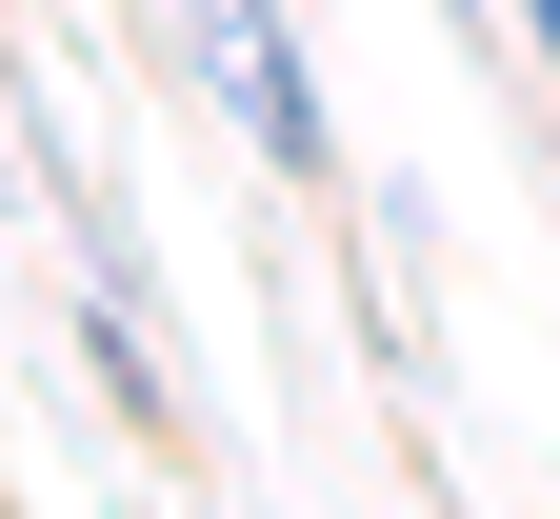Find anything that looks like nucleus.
I'll list each match as a JSON object with an SVG mask.
<instances>
[{
	"instance_id": "1",
	"label": "nucleus",
	"mask_w": 560,
	"mask_h": 519,
	"mask_svg": "<svg viewBox=\"0 0 560 519\" xmlns=\"http://www.w3.org/2000/svg\"><path fill=\"white\" fill-rule=\"evenodd\" d=\"M180 40H200V101H221L241 140H260V180H340V101H320V60H301V21L280 0H180Z\"/></svg>"
},
{
	"instance_id": "2",
	"label": "nucleus",
	"mask_w": 560,
	"mask_h": 519,
	"mask_svg": "<svg viewBox=\"0 0 560 519\" xmlns=\"http://www.w3.org/2000/svg\"><path fill=\"white\" fill-rule=\"evenodd\" d=\"M501 21H521V60H540V101H560V0H501Z\"/></svg>"
},
{
	"instance_id": "3",
	"label": "nucleus",
	"mask_w": 560,
	"mask_h": 519,
	"mask_svg": "<svg viewBox=\"0 0 560 519\" xmlns=\"http://www.w3.org/2000/svg\"><path fill=\"white\" fill-rule=\"evenodd\" d=\"M0 101H21V81H0Z\"/></svg>"
}]
</instances>
